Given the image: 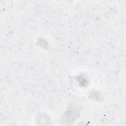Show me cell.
<instances>
[{
	"label": "cell",
	"instance_id": "cell-2",
	"mask_svg": "<svg viewBox=\"0 0 126 126\" xmlns=\"http://www.w3.org/2000/svg\"><path fill=\"white\" fill-rule=\"evenodd\" d=\"M76 79L78 81L79 85L81 87H85L89 84V80L85 75L80 74L76 77Z\"/></svg>",
	"mask_w": 126,
	"mask_h": 126
},
{
	"label": "cell",
	"instance_id": "cell-1",
	"mask_svg": "<svg viewBox=\"0 0 126 126\" xmlns=\"http://www.w3.org/2000/svg\"><path fill=\"white\" fill-rule=\"evenodd\" d=\"M78 109L74 105H70L66 109L62 118L63 124L70 125L78 118L79 112Z\"/></svg>",
	"mask_w": 126,
	"mask_h": 126
},
{
	"label": "cell",
	"instance_id": "cell-3",
	"mask_svg": "<svg viewBox=\"0 0 126 126\" xmlns=\"http://www.w3.org/2000/svg\"><path fill=\"white\" fill-rule=\"evenodd\" d=\"M90 95L92 98H94L98 101H99V100L101 99V94L97 91H92L90 93Z\"/></svg>",
	"mask_w": 126,
	"mask_h": 126
},
{
	"label": "cell",
	"instance_id": "cell-4",
	"mask_svg": "<svg viewBox=\"0 0 126 126\" xmlns=\"http://www.w3.org/2000/svg\"><path fill=\"white\" fill-rule=\"evenodd\" d=\"M38 43L43 48H47L48 47V43L47 41L44 38H39L38 40Z\"/></svg>",
	"mask_w": 126,
	"mask_h": 126
}]
</instances>
